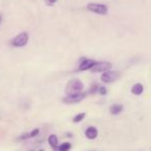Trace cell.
<instances>
[{"label":"cell","mask_w":151,"mask_h":151,"mask_svg":"<svg viewBox=\"0 0 151 151\" xmlns=\"http://www.w3.org/2000/svg\"><path fill=\"white\" fill-rule=\"evenodd\" d=\"M71 149V144L70 143H63L58 147V149H55V151H69Z\"/></svg>","instance_id":"12"},{"label":"cell","mask_w":151,"mask_h":151,"mask_svg":"<svg viewBox=\"0 0 151 151\" xmlns=\"http://www.w3.org/2000/svg\"><path fill=\"white\" fill-rule=\"evenodd\" d=\"M93 151H97V150H93Z\"/></svg>","instance_id":"20"},{"label":"cell","mask_w":151,"mask_h":151,"mask_svg":"<svg viewBox=\"0 0 151 151\" xmlns=\"http://www.w3.org/2000/svg\"><path fill=\"white\" fill-rule=\"evenodd\" d=\"M120 77V74L116 71H104L101 75V80L105 83H111L114 82Z\"/></svg>","instance_id":"5"},{"label":"cell","mask_w":151,"mask_h":151,"mask_svg":"<svg viewBox=\"0 0 151 151\" xmlns=\"http://www.w3.org/2000/svg\"><path fill=\"white\" fill-rule=\"evenodd\" d=\"M38 133H39V129H35L34 131H32L31 133H29L28 136H29V138H34V137H36V136L38 135Z\"/></svg>","instance_id":"14"},{"label":"cell","mask_w":151,"mask_h":151,"mask_svg":"<svg viewBox=\"0 0 151 151\" xmlns=\"http://www.w3.org/2000/svg\"><path fill=\"white\" fill-rule=\"evenodd\" d=\"M39 151H44V150H39Z\"/></svg>","instance_id":"19"},{"label":"cell","mask_w":151,"mask_h":151,"mask_svg":"<svg viewBox=\"0 0 151 151\" xmlns=\"http://www.w3.org/2000/svg\"><path fill=\"white\" fill-rule=\"evenodd\" d=\"M99 93H100V95L105 96L106 93H107V90H106V88H104V86H101V88H99Z\"/></svg>","instance_id":"16"},{"label":"cell","mask_w":151,"mask_h":151,"mask_svg":"<svg viewBox=\"0 0 151 151\" xmlns=\"http://www.w3.org/2000/svg\"><path fill=\"white\" fill-rule=\"evenodd\" d=\"M1 21H2V17H1V14H0V24H1Z\"/></svg>","instance_id":"18"},{"label":"cell","mask_w":151,"mask_h":151,"mask_svg":"<svg viewBox=\"0 0 151 151\" xmlns=\"http://www.w3.org/2000/svg\"><path fill=\"white\" fill-rule=\"evenodd\" d=\"M86 96V93H71V95H67L63 99V102L66 104H75L80 102L81 100H83Z\"/></svg>","instance_id":"4"},{"label":"cell","mask_w":151,"mask_h":151,"mask_svg":"<svg viewBox=\"0 0 151 151\" xmlns=\"http://www.w3.org/2000/svg\"><path fill=\"white\" fill-rule=\"evenodd\" d=\"M28 41H29V34L24 31L19 33L17 36H14L12 39V41H10V44L14 47H24V46L27 45Z\"/></svg>","instance_id":"1"},{"label":"cell","mask_w":151,"mask_h":151,"mask_svg":"<svg viewBox=\"0 0 151 151\" xmlns=\"http://www.w3.org/2000/svg\"><path fill=\"white\" fill-rule=\"evenodd\" d=\"M98 88H99V86H98V84H97V83H93V86H91V90H90V93H95L96 91H98Z\"/></svg>","instance_id":"15"},{"label":"cell","mask_w":151,"mask_h":151,"mask_svg":"<svg viewBox=\"0 0 151 151\" xmlns=\"http://www.w3.org/2000/svg\"><path fill=\"white\" fill-rule=\"evenodd\" d=\"M86 117V113H79L74 117L73 121L74 122H80L81 120H83V118Z\"/></svg>","instance_id":"13"},{"label":"cell","mask_w":151,"mask_h":151,"mask_svg":"<svg viewBox=\"0 0 151 151\" xmlns=\"http://www.w3.org/2000/svg\"><path fill=\"white\" fill-rule=\"evenodd\" d=\"M58 142H59L58 137H57L56 135H54V134L48 137V143H50V145L52 146L54 149H56V148L58 147Z\"/></svg>","instance_id":"11"},{"label":"cell","mask_w":151,"mask_h":151,"mask_svg":"<svg viewBox=\"0 0 151 151\" xmlns=\"http://www.w3.org/2000/svg\"><path fill=\"white\" fill-rule=\"evenodd\" d=\"M83 90V83L81 80L79 79H72L67 83L65 88V91L67 95H71V93H80Z\"/></svg>","instance_id":"2"},{"label":"cell","mask_w":151,"mask_h":151,"mask_svg":"<svg viewBox=\"0 0 151 151\" xmlns=\"http://www.w3.org/2000/svg\"><path fill=\"white\" fill-rule=\"evenodd\" d=\"M57 1H58V0H46V2H47L48 4H50V5L54 4V3H56Z\"/></svg>","instance_id":"17"},{"label":"cell","mask_w":151,"mask_h":151,"mask_svg":"<svg viewBox=\"0 0 151 151\" xmlns=\"http://www.w3.org/2000/svg\"><path fill=\"white\" fill-rule=\"evenodd\" d=\"M112 67L111 63L109 62H96V64L91 68V71L93 73H97V72H104L109 70Z\"/></svg>","instance_id":"6"},{"label":"cell","mask_w":151,"mask_h":151,"mask_svg":"<svg viewBox=\"0 0 151 151\" xmlns=\"http://www.w3.org/2000/svg\"><path fill=\"white\" fill-rule=\"evenodd\" d=\"M122 110H123V106L120 105V104H114V105H112L111 107H110V112H111V114H113V115L119 114Z\"/></svg>","instance_id":"9"},{"label":"cell","mask_w":151,"mask_h":151,"mask_svg":"<svg viewBox=\"0 0 151 151\" xmlns=\"http://www.w3.org/2000/svg\"><path fill=\"white\" fill-rule=\"evenodd\" d=\"M86 137L90 140H93L98 137V129L95 127H88L86 129Z\"/></svg>","instance_id":"8"},{"label":"cell","mask_w":151,"mask_h":151,"mask_svg":"<svg viewBox=\"0 0 151 151\" xmlns=\"http://www.w3.org/2000/svg\"><path fill=\"white\" fill-rule=\"evenodd\" d=\"M96 64V61L91 60V59H82L81 63H80L78 70L79 71H86V70H90L91 67Z\"/></svg>","instance_id":"7"},{"label":"cell","mask_w":151,"mask_h":151,"mask_svg":"<svg viewBox=\"0 0 151 151\" xmlns=\"http://www.w3.org/2000/svg\"><path fill=\"white\" fill-rule=\"evenodd\" d=\"M86 9L90 12H93V14H101V16H105L108 12V7L105 4H100V3H95V2H91L86 5Z\"/></svg>","instance_id":"3"},{"label":"cell","mask_w":151,"mask_h":151,"mask_svg":"<svg viewBox=\"0 0 151 151\" xmlns=\"http://www.w3.org/2000/svg\"><path fill=\"white\" fill-rule=\"evenodd\" d=\"M143 91H144V88H143V86H142L141 83L134 84L133 88H132V93H133L134 95H136V96L141 95V93H143Z\"/></svg>","instance_id":"10"}]
</instances>
